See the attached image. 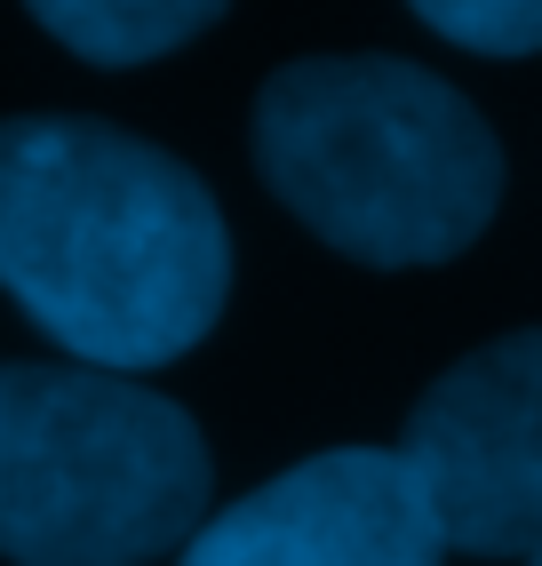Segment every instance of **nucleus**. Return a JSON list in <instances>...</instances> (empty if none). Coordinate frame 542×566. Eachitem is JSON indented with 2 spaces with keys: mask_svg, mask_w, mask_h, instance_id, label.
<instances>
[{
  "mask_svg": "<svg viewBox=\"0 0 542 566\" xmlns=\"http://www.w3.org/2000/svg\"><path fill=\"white\" fill-rule=\"evenodd\" d=\"M0 287L81 367H168L223 312V208L160 144L24 112L0 120Z\"/></svg>",
  "mask_w": 542,
  "mask_h": 566,
  "instance_id": "1",
  "label": "nucleus"
},
{
  "mask_svg": "<svg viewBox=\"0 0 542 566\" xmlns=\"http://www.w3.org/2000/svg\"><path fill=\"white\" fill-rule=\"evenodd\" d=\"M256 168L335 255L447 263L502 200V153L462 88L407 56H295L256 96Z\"/></svg>",
  "mask_w": 542,
  "mask_h": 566,
  "instance_id": "2",
  "label": "nucleus"
},
{
  "mask_svg": "<svg viewBox=\"0 0 542 566\" xmlns=\"http://www.w3.org/2000/svg\"><path fill=\"white\" fill-rule=\"evenodd\" d=\"M200 423L136 375L81 359L0 367V558L152 566L208 518Z\"/></svg>",
  "mask_w": 542,
  "mask_h": 566,
  "instance_id": "3",
  "label": "nucleus"
},
{
  "mask_svg": "<svg viewBox=\"0 0 542 566\" xmlns=\"http://www.w3.org/2000/svg\"><path fill=\"white\" fill-rule=\"evenodd\" d=\"M407 471L439 511L447 551L534 558L542 551V327L455 359L415 399Z\"/></svg>",
  "mask_w": 542,
  "mask_h": 566,
  "instance_id": "4",
  "label": "nucleus"
},
{
  "mask_svg": "<svg viewBox=\"0 0 542 566\" xmlns=\"http://www.w3.org/2000/svg\"><path fill=\"white\" fill-rule=\"evenodd\" d=\"M439 511L399 447H327L200 518L176 566H439Z\"/></svg>",
  "mask_w": 542,
  "mask_h": 566,
  "instance_id": "5",
  "label": "nucleus"
},
{
  "mask_svg": "<svg viewBox=\"0 0 542 566\" xmlns=\"http://www.w3.org/2000/svg\"><path fill=\"white\" fill-rule=\"evenodd\" d=\"M41 32L88 64H152L223 17V0H32Z\"/></svg>",
  "mask_w": 542,
  "mask_h": 566,
  "instance_id": "6",
  "label": "nucleus"
},
{
  "mask_svg": "<svg viewBox=\"0 0 542 566\" xmlns=\"http://www.w3.org/2000/svg\"><path fill=\"white\" fill-rule=\"evenodd\" d=\"M415 17L479 56H534L542 49V0H415Z\"/></svg>",
  "mask_w": 542,
  "mask_h": 566,
  "instance_id": "7",
  "label": "nucleus"
},
{
  "mask_svg": "<svg viewBox=\"0 0 542 566\" xmlns=\"http://www.w3.org/2000/svg\"><path fill=\"white\" fill-rule=\"evenodd\" d=\"M527 566H542V551H534V558H527Z\"/></svg>",
  "mask_w": 542,
  "mask_h": 566,
  "instance_id": "8",
  "label": "nucleus"
}]
</instances>
